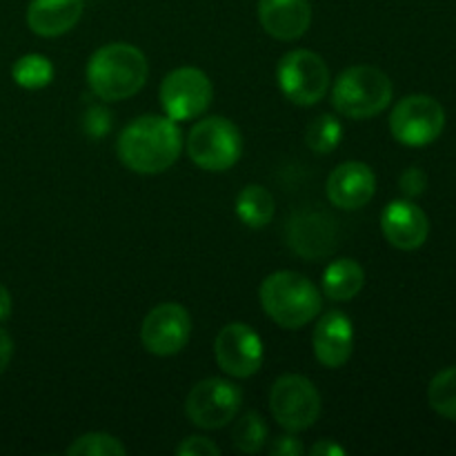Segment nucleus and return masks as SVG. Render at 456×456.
Wrapping results in <instances>:
<instances>
[{
    "instance_id": "nucleus-1",
    "label": "nucleus",
    "mask_w": 456,
    "mask_h": 456,
    "mask_svg": "<svg viewBox=\"0 0 456 456\" xmlns=\"http://www.w3.org/2000/svg\"><path fill=\"white\" fill-rule=\"evenodd\" d=\"M116 150L125 167L150 176L176 163L183 150V134L169 116L147 114L120 132Z\"/></svg>"
},
{
    "instance_id": "nucleus-2",
    "label": "nucleus",
    "mask_w": 456,
    "mask_h": 456,
    "mask_svg": "<svg viewBox=\"0 0 456 456\" xmlns=\"http://www.w3.org/2000/svg\"><path fill=\"white\" fill-rule=\"evenodd\" d=\"M150 74L145 53L129 43H110L96 49L87 62V83L94 96L116 102L142 89Z\"/></svg>"
},
{
    "instance_id": "nucleus-3",
    "label": "nucleus",
    "mask_w": 456,
    "mask_h": 456,
    "mask_svg": "<svg viewBox=\"0 0 456 456\" xmlns=\"http://www.w3.org/2000/svg\"><path fill=\"white\" fill-rule=\"evenodd\" d=\"M258 297L265 314L285 330H298L314 321L323 305L316 285L307 276L289 270L267 276Z\"/></svg>"
},
{
    "instance_id": "nucleus-4",
    "label": "nucleus",
    "mask_w": 456,
    "mask_h": 456,
    "mask_svg": "<svg viewBox=\"0 0 456 456\" xmlns=\"http://www.w3.org/2000/svg\"><path fill=\"white\" fill-rule=\"evenodd\" d=\"M392 101V80L370 65L347 67L332 89V105L341 116L365 120L387 110Z\"/></svg>"
},
{
    "instance_id": "nucleus-5",
    "label": "nucleus",
    "mask_w": 456,
    "mask_h": 456,
    "mask_svg": "<svg viewBox=\"0 0 456 456\" xmlns=\"http://www.w3.org/2000/svg\"><path fill=\"white\" fill-rule=\"evenodd\" d=\"M187 154L205 172H227L243 154L240 129L223 116L199 120L187 136Z\"/></svg>"
},
{
    "instance_id": "nucleus-6",
    "label": "nucleus",
    "mask_w": 456,
    "mask_h": 456,
    "mask_svg": "<svg viewBox=\"0 0 456 456\" xmlns=\"http://www.w3.org/2000/svg\"><path fill=\"white\" fill-rule=\"evenodd\" d=\"M276 83L289 102L312 107L328 94L330 69L319 53L310 49H294L279 61Z\"/></svg>"
},
{
    "instance_id": "nucleus-7",
    "label": "nucleus",
    "mask_w": 456,
    "mask_h": 456,
    "mask_svg": "<svg viewBox=\"0 0 456 456\" xmlns=\"http://www.w3.org/2000/svg\"><path fill=\"white\" fill-rule=\"evenodd\" d=\"M270 410L281 428L288 432H303L319 419L321 395L307 377L285 374L272 386Z\"/></svg>"
},
{
    "instance_id": "nucleus-8",
    "label": "nucleus",
    "mask_w": 456,
    "mask_h": 456,
    "mask_svg": "<svg viewBox=\"0 0 456 456\" xmlns=\"http://www.w3.org/2000/svg\"><path fill=\"white\" fill-rule=\"evenodd\" d=\"M445 111L436 98L414 94L396 102L390 114V132L401 145L426 147L441 136Z\"/></svg>"
},
{
    "instance_id": "nucleus-9",
    "label": "nucleus",
    "mask_w": 456,
    "mask_h": 456,
    "mask_svg": "<svg viewBox=\"0 0 456 456\" xmlns=\"http://www.w3.org/2000/svg\"><path fill=\"white\" fill-rule=\"evenodd\" d=\"M243 403V392L227 379H205L196 383L185 401V414L203 430H221L232 423Z\"/></svg>"
},
{
    "instance_id": "nucleus-10",
    "label": "nucleus",
    "mask_w": 456,
    "mask_h": 456,
    "mask_svg": "<svg viewBox=\"0 0 456 456\" xmlns=\"http://www.w3.org/2000/svg\"><path fill=\"white\" fill-rule=\"evenodd\" d=\"M214 87L199 67H178L160 83V105L172 120H190L212 105Z\"/></svg>"
},
{
    "instance_id": "nucleus-11",
    "label": "nucleus",
    "mask_w": 456,
    "mask_h": 456,
    "mask_svg": "<svg viewBox=\"0 0 456 456\" xmlns=\"http://www.w3.org/2000/svg\"><path fill=\"white\" fill-rule=\"evenodd\" d=\"M190 312L178 303H160L141 325V341L154 356H174L190 343Z\"/></svg>"
},
{
    "instance_id": "nucleus-12",
    "label": "nucleus",
    "mask_w": 456,
    "mask_h": 456,
    "mask_svg": "<svg viewBox=\"0 0 456 456\" xmlns=\"http://www.w3.org/2000/svg\"><path fill=\"white\" fill-rule=\"evenodd\" d=\"M263 341L249 325L230 323L218 332L214 343L218 368L234 379H248L263 365Z\"/></svg>"
},
{
    "instance_id": "nucleus-13",
    "label": "nucleus",
    "mask_w": 456,
    "mask_h": 456,
    "mask_svg": "<svg viewBox=\"0 0 456 456\" xmlns=\"http://www.w3.org/2000/svg\"><path fill=\"white\" fill-rule=\"evenodd\" d=\"M288 243L307 261L330 256L338 245V223L319 209L294 214L288 227Z\"/></svg>"
},
{
    "instance_id": "nucleus-14",
    "label": "nucleus",
    "mask_w": 456,
    "mask_h": 456,
    "mask_svg": "<svg viewBox=\"0 0 456 456\" xmlns=\"http://www.w3.org/2000/svg\"><path fill=\"white\" fill-rule=\"evenodd\" d=\"M314 356L323 368L337 370L350 361L354 350V325L347 319L346 312L332 310L316 321L312 334Z\"/></svg>"
},
{
    "instance_id": "nucleus-15",
    "label": "nucleus",
    "mask_w": 456,
    "mask_h": 456,
    "mask_svg": "<svg viewBox=\"0 0 456 456\" xmlns=\"http://www.w3.org/2000/svg\"><path fill=\"white\" fill-rule=\"evenodd\" d=\"M381 232L392 248L412 252L428 240L430 221L412 200H392L381 214Z\"/></svg>"
},
{
    "instance_id": "nucleus-16",
    "label": "nucleus",
    "mask_w": 456,
    "mask_h": 456,
    "mask_svg": "<svg viewBox=\"0 0 456 456\" xmlns=\"http://www.w3.org/2000/svg\"><path fill=\"white\" fill-rule=\"evenodd\" d=\"M325 191L334 208L361 209L372 200L374 191H377V176L370 165L347 160L330 174Z\"/></svg>"
},
{
    "instance_id": "nucleus-17",
    "label": "nucleus",
    "mask_w": 456,
    "mask_h": 456,
    "mask_svg": "<svg viewBox=\"0 0 456 456\" xmlns=\"http://www.w3.org/2000/svg\"><path fill=\"white\" fill-rule=\"evenodd\" d=\"M258 20L276 40H297L310 29V0H258Z\"/></svg>"
},
{
    "instance_id": "nucleus-18",
    "label": "nucleus",
    "mask_w": 456,
    "mask_h": 456,
    "mask_svg": "<svg viewBox=\"0 0 456 456\" xmlns=\"http://www.w3.org/2000/svg\"><path fill=\"white\" fill-rule=\"evenodd\" d=\"M85 0H31L27 7V25L36 36L58 38L78 25Z\"/></svg>"
},
{
    "instance_id": "nucleus-19",
    "label": "nucleus",
    "mask_w": 456,
    "mask_h": 456,
    "mask_svg": "<svg viewBox=\"0 0 456 456\" xmlns=\"http://www.w3.org/2000/svg\"><path fill=\"white\" fill-rule=\"evenodd\" d=\"M363 285L365 272L354 258H338L323 272V292L332 301H352Z\"/></svg>"
},
{
    "instance_id": "nucleus-20",
    "label": "nucleus",
    "mask_w": 456,
    "mask_h": 456,
    "mask_svg": "<svg viewBox=\"0 0 456 456\" xmlns=\"http://www.w3.org/2000/svg\"><path fill=\"white\" fill-rule=\"evenodd\" d=\"M274 212V196L261 185L243 187L239 199H236V214H239L240 223L252 227V230H263V227L270 225Z\"/></svg>"
},
{
    "instance_id": "nucleus-21",
    "label": "nucleus",
    "mask_w": 456,
    "mask_h": 456,
    "mask_svg": "<svg viewBox=\"0 0 456 456\" xmlns=\"http://www.w3.org/2000/svg\"><path fill=\"white\" fill-rule=\"evenodd\" d=\"M13 83L22 89H43L53 80V65L40 53H27L12 67Z\"/></svg>"
},
{
    "instance_id": "nucleus-22",
    "label": "nucleus",
    "mask_w": 456,
    "mask_h": 456,
    "mask_svg": "<svg viewBox=\"0 0 456 456\" xmlns=\"http://www.w3.org/2000/svg\"><path fill=\"white\" fill-rule=\"evenodd\" d=\"M343 138V125L332 114H321L305 129V142L314 154H330L338 147Z\"/></svg>"
},
{
    "instance_id": "nucleus-23",
    "label": "nucleus",
    "mask_w": 456,
    "mask_h": 456,
    "mask_svg": "<svg viewBox=\"0 0 456 456\" xmlns=\"http://www.w3.org/2000/svg\"><path fill=\"white\" fill-rule=\"evenodd\" d=\"M428 401L436 414L456 421V365L432 379L428 387Z\"/></svg>"
},
{
    "instance_id": "nucleus-24",
    "label": "nucleus",
    "mask_w": 456,
    "mask_h": 456,
    "mask_svg": "<svg viewBox=\"0 0 456 456\" xmlns=\"http://www.w3.org/2000/svg\"><path fill=\"white\" fill-rule=\"evenodd\" d=\"M232 441L243 454L261 452L267 441V426L256 412H245L232 430Z\"/></svg>"
},
{
    "instance_id": "nucleus-25",
    "label": "nucleus",
    "mask_w": 456,
    "mask_h": 456,
    "mask_svg": "<svg viewBox=\"0 0 456 456\" xmlns=\"http://www.w3.org/2000/svg\"><path fill=\"white\" fill-rule=\"evenodd\" d=\"M69 456H125L127 448L107 432H89L67 448Z\"/></svg>"
},
{
    "instance_id": "nucleus-26",
    "label": "nucleus",
    "mask_w": 456,
    "mask_h": 456,
    "mask_svg": "<svg viewBox=\"0 0 456 456\" xmlns=\"http://www.w3.org/2000/svg\"><path fill=\"white\" fill-rule=\"evenodd\" d=\"M399 187H401V191L408 196V199H419V196H421L428 187L426 172L419 167L405 169L399 178Z\"/></svg>"
},
{
    "instance_id": "nucleus-27",
    "label": "nucleus",
    "mask_w": 456,
    "mask_h": 456,
    "mask_svg": "<svg viewBox=\"0 0 456 456\" xmlns=\"http://www.w3.org/2000/svg\"><path fill=\"white\" fill-rule=\"evenodd\" d=\"M176 454L181 456H218L221 448L214 441L205 439V436H187L181 445L176 448Z\"/></svg>"
},
{
    "instance_id": "nucleus-28",
    "label": "nucleus",
    "mask_w": 456,
    "mask_h": 456,
    "mask_svg": "<svg viewBox=\"0 0 456 456\" xmlns=\"http://www.w3.org/2000/svg\"><path fill=\"white\" fill-rule=\"evenodd\" d=\"M272 456H301L303 454V444L292 435H283L279 439L272 441L270 445Z\"/></svg>"
},
{
    "instance_id": "nucleus-29",
    "label": "nucleus",
    "mask_w": 456,
    "mask_h": 456,
    "mask_svg": "<svg viewBox=\"0 0 456 456\" xmlns=\"http://www.w3.org/2000/svg\"><path fill=\"white\" fill-rule=\"evenodd\" d=\"M12 356H13V341H12V337H9V334L4 332V330H0V374H3L4 370H7V365H9V361H12Z\"/></svg>"
},
{
    "instance_id": "nucleus-30",
    "label": "nucleus",
    "mask_w": 456,
    "mask_h": 456,
    "mask_svg": "<svg viewBox=\"0 0 456 456\" xmlns=\"http://www.w3.org/2000/svg\"><path fill=\"white\" fill-rule=\"evenodd\" d=\"M310 454L312 456H343L346 454V450L341 448V445H337L334 441H319V444H314L310 448Z\"/></svg>"
},
{
    "instance_id": "nucleus-31",
    "label": "nucleus",
    "mask_w": 456,
    "mask_h": 456,
    "mask_svg": "<svg viewBox=\"0 0 456 456\" xmlns=\"http://www.w3.org/2000/svg\"><path fill=\"white\" fill-rule=\"evenodd\" d=\"M12 314V294L0 283V321H7Z\"/></svg>"
}]
</instances>
